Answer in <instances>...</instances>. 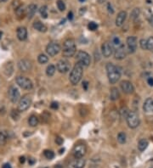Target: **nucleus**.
I'll use <instances>...</instances> for the list:
<instances>
[{
  "label": "nucleus",
  "instance_id": "f257e3e1",
  "mask_svg": "<svg viewBox=\"0 0 153 168\" xmlns=\"http://www.w3.org/2000/svg\"><path fill=\"white\" fill-rule=\"evenodd\" d=\"M106 68L108 80L110 81V83L111 84L117 83L121 77V71L118 67L112 63H108Z\"/></svg>",
  "mask_w": 153,
  "mask_h": 168
},
{
  "label": "nucleus",
  "instance_id": "f03ea898",
  "mask_svg": "<svg viewBox=\"0 0 153 168\" xmlns=\"http://www.w3.org/2000/svg\"><path fill=\"white\" fill-rule=\"evenodd\" d=\"M83 73H84V66L79 63L74 65L73 69L71 71L70 74V81L72 85H77L78 84V82L81 81L82 76H83Z\"/></svg>",
  "mask_w": 153,
  "mask_h": 168
},
{
  "label": "nucleus",
  "instance_id": "7ed1b4c3",
  "mask_svg": "<svg viewBox=\"0 0 153 168\" xmlns=\"http://www.w3.org/2000/svg\"><path fill=\"white\" fill-rule=\"evenodd\" d=\"M77 47L73 39H67L63 43L62 54L64 57L71 58L76 54Z\"/></svg>",
  "mask_w": 153,
  "mask_h": 168
},
{
  "label": "nucleus",
  "instance_id": "20e7f679",
  "mask_svg": "<svg viewBox=\"0 0 153 168\" xmlns=\"http://www.w3.org/2000/svg\"><path fill=\"white\" fill-rule=\"evenodd\" d=\"M77 59H78V63H79L80 65H82L83 66H89L90 65L91 59L89 54L85 51L83 50H79L78 52L77 53Z\"/></svg>",
  "mask_w": 153,
  "mask_h": 168
},
{
  "label": "nucleus",
  "instance_id": "39448f33",
  "mask_svg": "<svg viewBox=\"0 0 153 168\" xmlns=\"http://www.w3.org/2000/svg\"><path fill=\"white\" fill-rule=\"evenodd\" d=\"M126 120L129 127L130 128H136L140 124V118L135 111L129 112L128 116L126 117Z\"/></svg>",
  "mask_w": 153,
  "mask_h": 168
},
{
  "label": "nucleus",
  "instance_id": "423d86ee",
  "mask_svg": "<svg viewBox=\"0 0 153 168\" xmlns=\"http://www.w3.org/2000/svg\"><path fill=\"white\" fill-rule=\"evenodd\" d=\"M16 81L19 87H21L23 89H26V90H30L33 87V84L32 81L27 77H25L22 76H17Z\"/></svg>",
  "mask_w": 153,
  "mask_h": 168
},
{
  "label": "nucleus",
  "instance_id": "0eeeda50",
  "mask_svg": "<svg viewBox=\"0 0 153 168\" xmlns=\"http://www.w3.org/2000/svg\"><path fill=\"white\" fill-rule=\"evenodd\" d=\"M60 51H61V46L58 43H55V42H51L46 47V53L50 57L55 56L59 54Z\"/></svg>",
  "mask_w": 153,
  "mask_h": 168
},
{
  "label": "nucleus",
  "instance_id": "6e6552de",
  "mask_svg": "<svg viewBox=\"0 0 153 168\" xmlns=\"http://www.w3.org/2000/svg\"><path fill=\"white\" fill-rule=\"evenodd\" d=\"M32 104V98L29 95H25L21 99H20L19 104H18V110L20 111H25L28 109Z\"/></svg>",
  "mask_w": 153,
  "mask_h": 168
},
{
  "label": "nucleus",
  "instance_id": "1a4fd4ad",
  "mask_svg": "<svg viewBox=\"0 0 153 168\" xmlns=\"http://www.w3.org/2000/svg\"><path fill=\"white\" fill-rule=\"evenodd\" d=\"M87 152V147L86 145L84 144H79L77 145L74 147L73 150H72V154L75 158H84Z\"/></svg>",
  "mask_w": 153,
  "mask_h": 168
},
{
  "label": "nucleus",
  "instance_id": "9d476101",
  "mask_svg": "<svg viewBox=\"0 0 153 168\" xmlns=\"http://www.w3.org/2000/svg\"><path fill=\"white\" fill-rule=\"evenodd\" d=\"M57 70L61 73H67L71 69V64L66 59H62L58 61L56 65Z\"/></svg>",
  "mask_w": 153,
  "mask_h": 168
},
{
  "label": "nucleus",
  "instance_id": "9b49d317",
  "mask_svg": "<svg viewBox=\"0 0 153 168\" xmlns=\"http://www.w3.org/2000/svg\"><path fill=\"white\" fill-rule=\"evenodd\" d=\"M9 98H10L12 103H16L20 100L21 93H20V91L16 87L11 86L9 88Z\"/></svg>",
  "mask_w": 153,
  "mask_h": 168
},
{
  "label": "nucleus",
  "instance_id": "f8f14e48",
  "mask_svg": "<svg viewBox=\"0 0 153 168\" xmlns=\"http://www.w3.org/2000/svg\"><path fill=\"white\" fill-rule=\"evenodd\" d=\"M32 62L29 60V59H21L19 62H18V68L22 72H27L29 70H31L32 69Z\"/></svg>",
  "mask_w": 153,
  "mask_h": 168
},
{
  "label": "nucleus",
  "instance_id": "ddd939ff",
  "mask_svg": "<svg viewBox=\"0 0 153 168\" xmlns=\"http://www.w3.org/2000/svg\"><path fill=\"white\" fill-rule=\"evenodd\" d=\"M120 87L122 88V90L123 91V93H127V94H131L135 91V87H134V85L132 84V82L129 81H127V80L121 81Z\"/></svg>",
  "mask_w": 153,
  "mask_h": 168
},
{
  "label": "nucleus",
  "instance_id": "4468645a",
  "mask_svg": "<svg viewBox=\"0 0 153 168\" xmlns=\"http://www.w3.org/2000/svg\"><path fill=\"white\" fill-rule=\"evenodd\" d=\"M85 164L86 161L84 158H75V160L68 164L67 168H84Z\"/></svg>",
  "mask_w": 153,
  "mask_h": 168
},
{
  "label": "nucleus",
  "instance_id": "2eb2a0df",
  "mask_svg": "<svg viewBox=\"0 0 153 168\" xmlns=\"http://www.w3.org/2000/svg\"><path fill=\"white\" fill-rule=\"evenodd\" d=\"M127 46H128L129 52L131 54L135 52L137 49V38L135 37L131 36L127 38Z\"/></svg>",
  "mask_w": 153,
  "mask_h": 168
},
{
  "label": "nucleus",
  "instance_id": "dca6fc26",
  "mask_svg": "<svg viewBox=\"0 0 153 168\" xmlns=\"http://www.w3.org/2000/svg\"><path fill=\"white\" fill-rule=\"evenodd\" d=\"M101 51L102 54L104 55V57L106 58H109L113 52V48L112 46V44L108 42H106L102 44L101 46Z\"/></svg>",
  "mask_w": 153,
  "mask_h": 168
},
{
  "label": "nucleus",
  "instance_id": "f3484780",
  "mask_svg": "<svg viewBox=\"0 0 153 168\" xmlns=\"http://www.w3.org/2000/svg\"><path fill=\"white\" fill-rule=\"evenodd\" d=\"M114 56H115L116 59H119V60L126 58V56H127V50L125 49V47L123 44L115 49Z\"/></svg>",
  "mask_w": 153,
  "mask_h": 168
},
{
  "label": "nucleus",
  "instance_id": "a211bd4d",
  "mask_svg": "<svg viewBox=\"0 0 153 168\" xmlns=\"http://www.w3.org/2000/svg\"><path fill=\"white\" fill-rule=\"evenodd\" d=\"M127 19V12L120 11L116 18V26H122Z\"/></svg>",
  "mask_w": 153,
  "mask_h": 168
},
{
  "label": "nucleus",
  "instance_id": "6ab92c4d",
  "mask_svg": "<svg viewBox=\"0 0 153 168\" xmlns=\"http://www.w3.org/2000/svg\"><path fill=\"white\" fill-rule=\"evenodd\" d=\"M17 37L20 41H25L27 37V30L24 26L19 27L16 31Z\"/></svg>",
  "mask_w": 153,
  "mask_h": 168
},
{
  "label": "nucleus",
  "instance_id": "aec40b11",
  "mask_svg": "<svg viewBox=\"0 0 153 168\" xmlns=\"http://www.w3.org/2000/svg\"><path fill=\"white\" fill-rule=\"evenodd\" d=\"M143 110L146 113H153V99L148 98L143 105Z\"/></svg>",
  "mask_w": 153,
  "mask_h": 168
},
{
  "label": "nucleus",
  "instance_id": "412c9836",
  "mask_svg": "<svg viewBox=\"0 0 153 168\" xmlns=\"http://www.w3.org/2000/svg\"><path fill=\"white\" fill-rule=\"evenodd\" d=\"M36 10H37V5L36 4H29L27 9V18L29 20H31L32 18L33 17L35 13H36Z\"/></svg>",
  "mask_w": 153,
  "mask_h": 168
},
{
  "label": "nucleus",
  "instance_id": "4be33fe9",
  "mask_svg": "<svg viewBox=\"0 0 153 168\" xmlns=\"http://www.w3.org/2000/svg\"><path fill=\"white\" fill-rule=\"evenodd\" d=\"M33 27L34 29H36L37 31H38L40 32H45L47 31V26L44 23H42L41 21H35L33 23Z\"/></svg>",
  "mask_w": 153,
  "mask_h": 168
},
{
  "label": "nucleus",
  "instance_id": "5701e85b",
  "mask_svg": "<svg viewBox=\"0 0 153 168\" xmlns=\"http://www.w3.org/2000/svg\"><path fill=\"white\" fill-rule=\"evenodd\" d=\"M149 145V142H148L146 139H140L139 141V144H138V149L140 151H144L146 150V148L148 147Z\"/></svg>",
  "mask_w": 153,
  "mask_h": 168
},
{
  "label": "nucleus",
  "instance_id": "b1692460",
  "mask_svg": "<svg viewBox=\"0 0 153 168\" xmlns=\"http://www.w3.org/2000/svg\"><path fill=\"white\" fill-rule=\"evenodd\" d=\"M111 44H112V46L114 49H116V48H119L121 45H123V43H122V42H121L118 37H113L112 38V41H111Z\"/></svg>",
  "mask_w": 153,
  "mask_h": 168
},
{
  "label": "nucleus",
  "instance_id": "393cba45",
  "mask_svg": "<svg viewBox=\"0 0 153 168\" xmlns=\"http://www.w3.org/2000/svg\"><path fill=\"white\" fill-rule=\"evenodd\" d=\"M119 96H120V94H119V91L118 89L117 88V87H112V89H111V99L112 100H117V99H119Z\"/></svg>",
  "mask_w": 153,
  "mask_h": 168
},
{
  "label": "nucleus",
  "instance_id": "a878e982",
  "mask_svg": "<svg viewBox=\"0 0 153 168\" xmlns=\"http://www.w3.org/2000/svg\"><path fill=\"white\" fill-rule=\"evenodd\" d=\"M38 118L36 116H30V118H29L28 120V123L29 125L31 126V127H37L38 125Z\"/></svg>",
  "mask_w": 153,
  "mask_h": 168
},
{
  "label": "nucleus",
  "instance_id": "bb28decb",
  "mask_svg": "<svg viewBox=\"0 0 153 168\" xmlns=\"http://www.w3.org/2000/svg\"><path fill=\"white\" fill-rule=\"evenodd\" d=\"M8 139V134L4 131L0 132V146H3L6 144Z\"/></svg>",
  "mask_w": 153,
  "mask_h": 168
},
{
  "label": "nucleus",
  "instance_id": "cd10ccee",
  "mask_svg": "<svg viewBox=\"0 0 153 168\" xmlns=\"http://www.w3.org/2000/svg\"><path fill=\"white\" fill-rule=\"evenodd\" d=\"M140 15V10L139 8H135V9H134V10H132V12H131L130 18L133 21H135L136 19L139 18Z\"/></svg>",
  "mask_w": 153,
  "mask_h": 168
},
{
  "label": "nucleus",
  "instance_id": "c85d7f7f",
  "mask_svg": "<svg viewBox=\"0 0 153 168\" xmlns=\"http://www.w3.org/2000/svg\"><path fill=\"white\" fill-rule=\"evenodd\" d=\"M55 70L56 68L54 65H48V67L46 69V74L48 76H53L55 72Z\"/></svg>",
  "mask_w": 153,
  "mask_h": 168
},
{
  "label": "nucleus",
  "instance_id": "c756f323",
  "mask_svg": "<svg viewBox=\"0 0 153 168\" xmlns=\"http://www.w3.org/2000/svg\"><path fill=\"white\" fill-rule=\"evenodd\" d=\"M126 140H127V137H126V134L124 133L121 132L118 134V141L119 144L123 145L126 143Z\"/></svg>",
  "mask_w": 153,
  "mask_h": 168
},
{
  "label": "nucleus",
  "instance_id": "7c9ffc66",
  "mask_svg": "<svg viewBox=\"0 0 153 168\" xmlns=\"http://www.w3.org/2000/svg\"><path fill=\"white\" fill-rule=\"evenodd\" d=\"M16 14L19 18H23V15H25V10H24V7L21 5L18 6L16 9Z\"/></svg>",
  "mask_w": 153,
  "mask_h": 168
},
{
  "label": "nucleus",
  "instance_id": "2f4dec72",
  "mask_svg": "<svg viewBox=\"0 0 153 168\" xmlns=\"http://www.w3.org/2000/svg\"><path fill=\"white\" fill-rule=\"evenodd\" d=\"M38 60L40 64H46L49 61V57L44 54H41L38 57Z\"/></svg>",
  "mask_w": 153,
  "mask_h": 168
},
{
  "label": "nucleus",
  "instance_id": "473e14b6",
  "mask_svg": "<svg viewBox=\"0 0 153 168\" xmlns=\"http://www.w3.org/2000/svg\"><path fill=\"white\" fill-rule=\"evenodd\" d=\"M47 9H48L47 6L44 5L42 6L39 10V13L40 15H41V16L43 18H44V19H46V18L48 17V10H47Z\"/></svg>",
  "mask_w": 153,
  "mask_h": 168
},
{
  "label": "nucleus",
  "instance_id": "72a5a7b5",
  "mask_svg": "<svg viewBox=\"0 0 153 168\" xmlns=\"http://www.w3.org/2000/svg\"><path fill=\"white\" fill-rule=\"evenodd\" d=\"M12 119L14 121H18L20 119V110H12L10 113Z\"/></svg>",
  "mask_w": 153,
  "mask_h": 168
},
{
  "label": "nucleus",
  "instance_id": "f704fd0d",
  "mask_svg": "<svg viewBox=\"0 0 153 168\" xmlns=\"http://www.w3.org/2000/svg\"><path fill=\"white\" fill-rule=\"evenodd\" d=\"M44 156H45L48 160H52V159H54V157H55V153L52 150H44Z\"/></svg>",
  "mask_w": 153,
  "mask_h": 168
},
{
  "label": "nucleus",
  "instance_id": "c9c22d12",
  "mask_svg": "<svg viewBox=\"0 0 153 168\" xmlns=\"http://www.w3.org/2000/svg\"><path fill=\"white\" fill-rule=\"evenodd\" d=\"M57 7L60 11H64L66 10V4L62 0H58L57 1Z\"/></svg>",
  "mask_w": 153,
  "mask_h": 168
},
{
  "label": "nucleus",
  "instance_id": "e433bc0d",
  "mask_svg": "<svg viewBox=\"0 0 153 168\" xmlns=\"http://www.w3.org/2000/svg\"><path fill=\"white\" fill-rule=\"evenodd\" d=\"M146 40H147V49L153 51V37H149Z\"/></svg>",
  "mask_w": 153,
  "mask_h": 168
},
{
  "label": "nucleus",
  "instance_id": "4c0bfd02",
  "mask_svg": "<svg viewBox=\"0 0 153 168\" xmlns=\"http://www.w3.org/2000/svg\"><path fill=\"white\" fill-rule=\"evenodd\" d=\"M88 28L90 30V31H95L98 28V25L94 21H91L88 25Z\"/></svg>",
  "mask_w": 153,
  "mask_h": 168
},
{
  "label": "nucleus",
  "instance_id": "58836bf2",
  "mask_svg": "<svg viewBox=\"0 0 153 168\" xmlns=\"http://www.w3.org/2000/svg\"><path fill=\"white\" fill-rule=\"evenodd\" d=\"M140 48L142 49H144V50L147 49V40L146 39H141L140 41Z\"/></svg>",
  "mask_w": 153,
  "mask_h": 168
},
{
  "label": "nucleus",
  "instance_id": "ea45409f",
  "mask_svg": "<svg viewBox=\"0 0 153 168\" xmlns=\"http://www.w3.org/2000/svg\"><path fill=\"white\" fill-rule=\"evenodd\" d=\"M50 107L53 110H57V109L59 108V104H58L57 102H53V103L50 104Z\"/></svg>",
  "mask_w": 153,
  "mask_h": 168
},
{
  "label": "nucleus",
  "instance_id": "a19ab883",
  "mask_svg": "<svg viewBox=\"0 0 153 168\" xmlns=\"http://www.w3.org/2000/svg\"><path fill=\"white\" fill-rule=\"evenodd\" d=\"M55 143L58 145H61L63 144V139L60 138V137H57L56 139H55Z\"/></svg>",
  "mask_w": 153,
  "mask_h": 168
},
{
  "label": "nucleus",
  "instance_id": "79ce46f5",
  "mask_svg": "<svg viewBox=\"0 0 153 168\" xmlns=\"http://www.w3.org/2000/svg\"><path fill=\"white\" fill-rule=\"evenodd\" d=\"M107 9H108V11H109V13L113 14L114 10H113V8H112V4H108Z\"/></svg>",
  "mask_w": 153,
  "mask_h": 168
},
{
  "label": "nucleus",
  "instance_id": "37998d69",
  "mask_svg": "<svg viewBox=\"0 0 153 168\" xmlns=\"http://www.w3.org/2000/svg\"><path fill=\"white\" fill-rule=\"evenodd\" d=\"M147 83L149 84V86L152 87L153 86V77H152V76H149V77H148Z\"/></svg>",
  "mask_w": 153,
  "mask_h": 168
},
{
  "label": "nucleus",
  "instance_id": "c03bdc74",
  "mask_svg": "<svg viewBox=\"0 0 153 168\" xmlns=\"http://www.w3.org/2000/svg\"><path fill=\"white\" fill-rule=\"evenodd\" d=\"M88 87H89V82L87 81H85L83 82V87H84V90H87L88 89Z\"/></svg>",
  "mask_w": 153,
  "mask_h": 168
},
{
  "label": "nucleus",
  "instance_id": "a18cd8bd",
  "mask_svg": "<svg viewBox=\"0 0 153 168\" xmlns=\"http://www.w3.org/2000/svg\"><path fill=\"white\" fill-rule=\"evenodd\" d=\"M68 19H69L70 21H72V20L73 19V13L72 11L68 13Z\"/></svg>",
  "mask_w": 153,
  "mask_h": 168
},
{
  "label": "nucleus",
  "instance_id": "49530a36",
  "mask_svg": "<svg viewBox=\"0 0 153 168\" xmlns=\"http://www.w3.org/2000/svg\"><path fill=\"white\" fill-rule=\"evenodd\" d=\"M149 23H150V25L152 26H153V15H152L151 16H150V18H149Z\"/></svg>",
  "mask_w": 153,
  "mask_h": 168
},
{
  "label": "nucleus",
  "instance_id": "de8ad7c7",
  "mask_svg": "<svg viewBox=\"0 0 153 168\" xmlns=\"http://www.w3.org/2000/svg\"><path fill=\"white\" fill-rule=\"evenodd\" d=\"M35 161H36L34 160L33 158H30V159L28 160V162L30 165H33L34 163H35Z\"/></svg>",
  "mask_w": 153,
  "mask_h": 168
},
{
  "label": "nucleus",
  "instance_id": "09e8293b",
  "mask_svg": "<svg viewBox=\"0 0 153 168\" xmlns=\"http://www.w3.org/2000/svg\"><path fill=\"white\" fill-rule=\"evenodd\" d=\"M2 168H12L11 166L9 164V163H6V164H4V166H3V167Z\"/></svg>",
  "mask_w": 153,
  "mask_h": 168
},
{
  "label": "nucleus",
  "instance_id": "8fccbe9b",
  "mask_svg": "<svg viewBox=\"0 0 153 168\" xmlns=\"http://www.w3.org/2000/svg\"><path fill=\"white\" fill-rule=\"evenodd\" d=\"M25 161H26V158H25V157L24 156H21L20 157V162L21 163H24L25 162Z\"/></svg>",
  "mask_w": 153,
  "mask_h": 168
},
{
  "label": "nucleus",
  "instance_id": "3c124183",
  "mask_svg": "<svg viewBox=\"0 0 153 168\" xmlns=\"http://www.w3.org/2000/svg\"><path fill=\"white\" fill-rule=\"evenodd\" d=\"M106 1V0H97V2H98L99 4H104Z\"/></svg>",
  "mask_w": 153,
  "mask_h": 168
},
{
  "label": "nucleus",
  "instance_id": "603ef678",
  "mask_svg": "<svg viewBox=\"0 0 153 168\" xmlns=\"http://www.w3.org/2000/svg\"><path fill=\"white\" fill-rule=\"evenodd\" d=\"M55 168H63V167H61V165H57V166L55 167Z\"/></svg>",
  "mask_w": 153,
  "mask_h": 168
},
{
  "label": "nucleus",
  "instance_id": "864d4df0",
  "mask_svg": "<svg viewBox=\"0 0 153 168\" xmlns=\"http://www.w3.org/2000/svg\"><path fill=\"white\" fill-rule=\"evenodd\" d=\"M8 0H0V3H5Z\"/></svg>",
  "mask_w": 153,
  "mask_h": 168
},
{
  "label": "nucleus",
  "instance_id": "5fc2aeb1",
  "mask_svg": "<svg viewBox=\"0 0 153 168\" xmlns=\"http://www.w3.org/2000/svg\"><path fill=\"white\" fill-rule=\"evenodd\" d=\"M63 152H64V149H63V150H60V154L61 155V154H62Z\"/></svg>",
  "mask_w": 153,
  "mask_h": 168
},
{
  "label": "nucleus",
  "instance_id": "6e6d98bb",
  "mask_svg": "<svg viewBox=\"0 0 153 168\" xmlns=\"http://www.w3.org/2000/svg\"><path fill=\"white\" fill-rule=\"evenodd\" d=\"M2 36H3V32H0V39H1V37H2Z\"/></svg>",
  "mask_w": 153,
  "mask_h": 168
},
{
  "label": "nucleus",
  "instance_id": "4d7b16f0",
  "mask_svg": "<svg viewBox=\"0 0 153 168\" xmlns=\"http://www.w3.org/2000/svg\"><path fill=\"white\" fill-rule=\"evenodd\" d=\"M79 1H80V2H84L85 0H79Z\"/></svg>",
  "mask_w": 153,
  "mask_h": 168
},
{
  "label": "nucleus",
  "instance_id": "13d9d810",
  "mask_svg": "<svg viewBox=\"0 0 153 168\" xmlns=\"http://www.w3.org/2000/svg\"><path fill=\"white\" fill-rule=\"evenodd\" d=\"M42 168H46V167H42Z\"/></svg>",
  "mask_w": 153,
  "mask_h": 168
}]
</instances>
